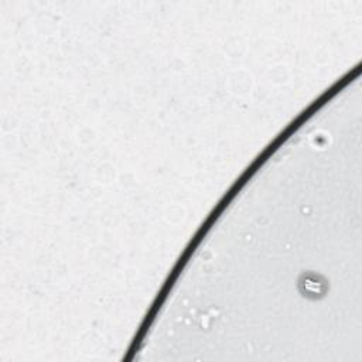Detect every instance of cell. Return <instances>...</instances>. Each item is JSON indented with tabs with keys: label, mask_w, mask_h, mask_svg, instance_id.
Returning a JSON list of instances; mask_svg holds the SVG:
<instances>
[{
	"label": "cell",
	"mask_w": 362,
	"mask_h": 362,
	"mask_svg": "<svg viewBox=\"0 0 362 362\" xmlns=\"http://www.w3.org/2000/svg\"><path fill=\"white\" fill-rule=\"evenodd\" d=\"M299 290L304 297L316 300L325 296L328 290V285H327V280L320 275L304 273L299 279Z\"/></svg>",
	"instance_id": "cell-1"
}]
</instances>
